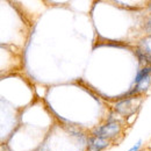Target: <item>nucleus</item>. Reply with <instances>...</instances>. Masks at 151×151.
Returning <instances> with one entry per match:
<instances>
[{"instance_id":"obj_1","label":"nucleus","mask_w":151,"mask_h":151,"mask_svg":"<svg viewBox=\"0 0 151 151\" xmlns=\"http://www.w3.org/2000/svg\"><path fill=\"white\" fill-rule=\"evenodd\" d=\"M119 132H120V124L115 123V122H111V123H108L106 126L96 128L94 130V134L96 137L107 138V137H114Z\"/></svg>"},{"instance_id":"obj_2","label":"nucleus","mask_w":151,"mask_h":151,"mask_svg":"<svg viewBox=\"0 0 151 151\" xmlns=\"http://www.w3.org/2000/svg\"><path fill=\"white\" fill-rule=\"evenodd\" d=\"M90 148L91 149H95V150H102L104 148H106L107 145H108V142H107V139L106 138H102V137H92L91 139H90Z\"/></svg>"},{"instance_id":"obj_3","label":"nucleus","mask_w":151,"mask_h":151,"mask_svg":"<svg viewBox=\"0 0 151 151\" xmlns=\"http://www.w3.org/2000/svg\"><path fill=\"white\" fill-rule=\"evenodd\" d=\"M150 75H151V66H145L144 69H142L141 71H138V73H137L136 78H135V83H136V85L139 84L142 80L147 79L148 77H150Z\"/></svg>"},{"instance_id":"obj_4","label":"nucleus","mask_w":151,"mask_h":151,"mask_svg":"<svg viewBox=\"0 0 151 151\" xmlns=\"http://www.w3.org/2000/svg\"><path fill=\"white\" fill-rule=\"evenodd\" d=\"M141 144H142V139H139V141H138V142H137L132 148H130L128 151H138V149L141 148Z\"/></svg>"},{"instance_id":"obj_5","label":"nucleus","mask_w":151,"mask_h":151,"mask_svg":"<svg viewBox=\"0 0 151 151\" xmlns=\"http://www.w3.org/2000/svg\"><path fill=\"white\" fill-rule=\"evenodd\" d=\"M145 30H147L149 34H151V18L148 20V22H147V27H145Z\"/></svg>"},{"instance_id":"obj_6","label":"nucleus","mask_w":151,"mask_h":151,"mask_svg":"<svg viewBox=\"0 0 151 151\" xmlns=\"http://www.w3.org/2000/svg\"><path fill=\"white\" fill-rule=\"evenodd\" d=\"M88 151H99V150H95V149H91V148H90V150Z\"/></svg>"},{"instance_id":"obj_7","label":"nucleus","mask_w":151,"mask_h":151,"mask_svg":"<svg viewBox=\"0 0 151 151\" xmlns=\"http://www.w3.org/2000/svg\"><path fill=\"white\" fill-rule=\"evenodd\" d=\"M149 9L151 11V4H150V6H149Z\"/></svg>"}]
</instances>
